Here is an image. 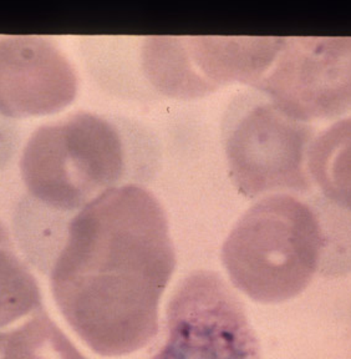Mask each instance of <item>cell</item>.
I'll use <instances>...</instances> for the list:
<instances>
[{
  "label": "cell",
  "mask_w": 351,
  "mask_h": 359,
  "mask_svg": "<svg viewBox=\"0 0 351 359\" xmlns=\"http://www.w3.org/2000/svg\"><path fill=\"white\" fill-rule=\"evenodd\" d=\"M167 331L151 359H262L243 303L217 272L181 282L168 303Z\"/></svg>",
  "instance_id": "cell-6"
},
{
  "label": "cell",
  "mask_w": 351,
  "mask_h": 359,
  "mask_svg": "<svg viewBox=\"0 0 351 359\" xmlns=\"http://www.w3.org/2000/svg\"><path fill=\"white\" fill-rule=\"evenodd\" d=\"M312 126L270 101L245 104L226 130V155L234 185L247 197L310 190L308 151Z\"/></svg>",
  "instance_id": "cell-5"
},
{
  "label": "cell",
  "mask_w": 351,
  "mask_h": 359,
  "mask_svg": "<svg viewBox=\"0 0 351 359\" xmlns=\"http://www.w3.org/2000/svg\"><path fill=\"white\" fill-rule=\"evenodd\" d=\"M0 359H88L45 311L6 338Z\"/></svg>",
  "instance_id": "cell-11"
},
{
  "label": "cell",
  "mask_w": 351,
  "mask_h": 359,
  "mask_svg": "<svg viewBox=\"0 0 351 359\" xmlns=\"http://www.w3.org/2000/svg\"><path fill=\"white\" fill-rule=\"evenodd\" d=\"M125 172L121 136L106 118L80 111L35 130L20 175L29 195L54 211H80L118 186Z\"/></svg>",
  "instance_id": "cell-3"
},
{
  "label": "cell",
  "mask_w": 351,
  "mask_h": 359,
  "mask_svg": "<svg viewBox=\"0 0 351 359\" xmlns=\"http://www.w3.org/2000/svg\"><path fill=\"white\" fill-rule=\"evenodd\" d=\"M254 89L303 123L351 110V38H284Z\"/></svg>",
  "instance_id": "cell-7"
},
{
  "label": "cell",
  "mask_w": 351,
  "mask_h": 359,
  "mask_svg": "<svg viewBox=\"0 0 351 359\" xmlns=\"http://www.w3.org/2000/svg\"><path fill=\"white\" fill-rule=\"evenodd\" d=\"M326 247L312 206L289 194L256 202L222 247V262L234 287L253 301L280 303L312 282Z\"/></svg>",
  "instance_id": "cell-2"
},
{
  "label": "cell",
  "mask_w": 351,
  "mask_h": 359,
  "mask_svg": "<svg viewBox=\"0 0 351 359\" xmlns=\"http://www.w3.org/2000/svg\"><path fill=\"white\" fill-rule=\"evenodd\" d=\"M284 38L151 36L142 67L165 95L193 99L232 83L254 85L272 67Z\"/></svg>",
  "instance_id": "cell-4"
},
{
  "label": "cell",
  "mask_w": 351,
  "mask_h": 359,
  "mask_svg": "<svg viewBox=\"0 0 351 359\" xmlns=\"http://www.w3.org/2000/svg\"><path fill=\"white\" fill-rule=\"evenodd\" d=\"M174 267L160 201L142 186H117L70 221L51 267V292L94 352L125 355L156 337L158 304Z\"/></svg>",
  "instance_id": "cell-1"
},
{
  "label": "cell",
  "mask_w": 351,
  "mask_h": 359,
  "mask_svg": "<svg viewBox=\"0 0 351 359\" xmlns=\"http://www.w3.org/2000/svg\"><path fill=\"white\" fill-rule=\"evenodd\" d=\"M43 311L39 285L18 257L11 236L0 221V352L11 332Z\"/></svg>",
  "instance_id": "cell-9"
},
{
  "label": "cell",
  "mask_w": 351,
  "mask_h": 359,
  "mask_svg": "<svg viewBox=\"0 0 351 359\" xmlns=\"http://www.w3.org/2000/svg\"><path fill=\"white\" fill-rule=\"evenodd\" d=\"M308 171L324 196L351 213V118L333 123L312 141Z\"/></svg>",
  "instance_id": "cell-10"
},
{
  "label": "cell",
  "mask_w": 351,
  "mask_h": 359,
  "mask_svg": "<svg viewBox=\"0 0 351 359\" xmlns=\"http://www.w3.org/2000/svg\"><path fill=\"white\" fill-rule=\"evenodd\" d=\"M78 76L51 40L0 38V114L22 118L49 115L73 102Z\"/></svg>",
  "instance_id": "cell-8"
}]
</instances>
